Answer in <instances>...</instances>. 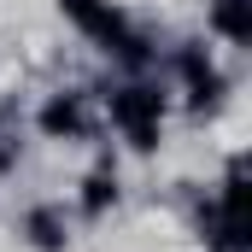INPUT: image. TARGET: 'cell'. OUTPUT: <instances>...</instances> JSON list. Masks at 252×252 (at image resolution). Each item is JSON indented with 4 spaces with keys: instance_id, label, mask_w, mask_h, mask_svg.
I'll return each instance as SVG.
<instances>
[{
    "instance_id": "cell-3",
    "label": "cell",
    "mask_w": 252,
    "mask_h": 252,
    "mask_svg": "<svg viewBox=\"0 0 252 252\" xmlns=\"http://www.w3.org/2000/svg\"><path fill=\"white\" fill-rule=\"evenodd\" d=\"M41 129H47L53 141H64V135H82V106H76L70 94L47 100V106H41Z\"/></svg>"
},
{
    "instance_id": "cell-2",
    "label": "cell",
    "mask_w": 252,
    "mask_h": 252,
    "mask_svg": "<svg viewBox=\"0 0 252 252\" xmlns=\"http://www.w3.org/2000/svg\"><path fill=\"white\" fill-rule=\"evenodd\" d=\"M64 12H70L88 35H100L106 47H118V41H124V18H118L106 0H64Z\"/></svg>"
},
{
    "instance_id": "cell-6",
    "label": "cell",
    "mask_w": 252,
    "mask_h": 252,
    "mask_svg": "<svg viewBox=\"0 0 252 252\" xmlns=\"http://www.w3.org/2000/svg\"><path fill=\"white\" fill-rule=\"evenodd\" d=\"M112 199H118L112 176H88V182H82V211H88V217H100V211H106Z\"/></svg>"
},
{
    "instance_id": "cell-5",
    "label": "cell",
    "mask_w": 252,
    "mask_h": 252,
    "mask_svg": "<svg viewBox=\"0 0 252 252\" xmlns=\"http://www.w3.org/2000/svg\"><path fill=\"white\" fill-rule=\"evenodd\" d=\"M30 241H35L41 252H59V247H64V223H59V211H47V205H41V211H30Z\"/></svg>"
},
{
    "instance_id": "cell-1",
    "label": "cell",
    "mask_w": 252,
    "mask_h": 252,
    "mask_svg": "<svg viewBox=\"0 0 252 252\" xmlns=\"http://www.w3.org/2000/svg\"><path fill=\"white\" fill-rule=\"evenodd\" d=\"M112 118L129 129V141L147 153V147H158V118H164V100L153 94V88H118L112 94Z\"/></svg>"
},
{
    "instance_id": "cell-4",
    "label": "cell",
    "mask_w": 252,
    "mask_h": 252,
    "mask_svg": "<svg viewBox=\"0 0 252 252\" xmlns=\"http://www.w3.org/2000/svg\"><path fill=\"white\" fill-rule=\"evenodd\" d=\"M211 24H217L229 41H247V35H252V24H247V0H217V6H211Z\"/></svg>"
}]
</instances>
